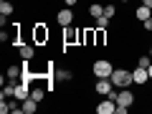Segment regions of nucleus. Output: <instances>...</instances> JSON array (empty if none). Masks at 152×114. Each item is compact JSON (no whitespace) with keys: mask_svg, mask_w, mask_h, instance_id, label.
I'll list each match as a JSON object with an SVG mask.
<instances>
[{"mask_svg":"<svg viewBox=\"0 0 152 114\" xmlns=\"http://www.w3.org/2000/svg\"><path fill=\"white\" fill-rule=\"evenodd\" d=\"M112 79V84L117 89H127L129 84H134V79H132V71H127V69H114V74L109 76Z\"/></svg>","mask_w":152,"mask_h":114,"instance_id":"1","label":"nucleus"},{"mask_svg":"<svg viewBox=\"0 0 152 114\" xmlns=\"http://www.w3.org/2000/svg\"><path fill=\"white\" fill-rule=\"evenodd\" d=\"M91 71H94V76H96V79H109V76L114 74V66H112V61L99 58V61H94Z\"/></svg>","mask_w":152,"mask_h":114,"instance_id":"2","label":"nucleus"},{"mask_svg":"<svg viewBox=\"0 0 152 114\" xmlns=\"http://www.w3.org/2000/svg\"><path fill=\"white\" fill-rule=\"evenodd\" d=\"M132 79H134L137 86H145V84L150 81V74H147L145 66H134V71H132Z\"/></svg>","mask_w":152,"mask_h":114,"instance_id":"3","label":"nucleus"},{"mask_svg":"<svg viewBox=\"0 0 152 114\" xmlns=\"http://www.w3.org/2000/svg\"><path fill=\"white\" fill-rule=\"evenodd\" d=\"M79 38H81V31H76L74 26H64V43H66V46L76 43Z\"/></svg>","mask_w":152,"mask_h":114,"instance_id":"4","label":"nucleus"},{"mask_svg":"<svg viewBox=\"0 0 152 114\" xmlns=\"http://www.w3.org/2000/svg\"><path fill=\"white\" fill-rule=\"evenodd\" d=\"M117 104H119V107H132V104H134V94H132L129 89H119V94H117Z\"/></svg>","mask_w":152,"mask_h":114,"instance_id":"5","label":"nucleus"},{"mask_svg":"<svg viewBox=\"0 0 152 114\" xmlns=\"http://www.w3.org/2000/svg\"><path fill=\"white\" fill-rule=\"evenodd\" d=\"M48 41V28L43 26V23H38L36 28H33V43H46Z\"/></svg>","mask_w":152,"mask_h":114,"instance_id":"6","label":"nucleus"},{"mask_svg":"<svg viewBox=\"0 0 152 114\" xmlns=\"http://www.w3.org/2000/svg\"><path fill=\"white\" fill-rule=\"evenodd\" d=\"M31 86H33V84H15V99H18V102H26V99L28 96H31Z\"/></svg>","mask_w":152,"mask_h":114,"instance_id":"7","label":"nucleus"},{"mask_svg":"<svg viewBox=\"0 0 152 114\" xmlns=\"http://www.w3.org/2000/svg\"><path fill=\"white\" fill-rule=\"evenodd\" d=\"M94 89H96V94H102V96H109V91L114 89V84H112V79H99Z\"/></svg>","mask_w":152,"mask_h":114,"instance_id":"8","label":"nucleus"},{"mask_svg":"<svg viewBox=\"0 0 152 114\" xmlns=\"http://www.w3.org/2000/svg\"><path fill=\"white\" fill-rule=\"evenodd\" d=\"M114 109H117V102H114V99H104L102 104H96V112L99 114H114Z\"/></svg>","mask_w":152,"mask_h":114,"instance_id":"9","label":"nucleus"},{"mask_svg":"<svg viewBox=\"0 0 152 114\" xmlns=\"http://www.w3.org/2000/svg\"><path fill=\"white\" fill-rule=\"evenodd\" d=\"M56 20H58V26H71V23H74V10H69V8H64V10H58V15H56Z\"/></svg>","mask_w":152,"mask_h":114,"instance_id":"10","label":"nucleus"},{"mask_svg":"<svg viewBox=\"0 0 152 114\" xmlns=\"http://www.w3.org/2000/svg\"><path fill=\"white\" fill-rule=\"evenodd\" d=\"M81 43L84 46H96V31H94V28L81 31Z\"/></svg>","mask_w":152,"mask_h":114,"instance_id":"11","label":"nucleus"},{"mask_svg":"<svg viewBox=\"0 0 152 114\" xmlns=\"http://www.w3.org/2000/svg\"><path fill=\"white\" fill-rule=\"evenodd\" d=\"M74 79V74H71L69 69H53V81L58 84V81H71Z\"/></svg>","mask_w":152,"mask_h":114,"instance_id":"12","label":"nucleus"},{"mask_svg":"<svg viewBox=\"0 0 152 114\" xmlns=\"http://www.w3.org/2000/svg\"><path fill=\"white\" fill-rule=\"evenodd\" d=\"M134 18H137L140 23H145L147 18H152V8H150V5H140V8L134 10Z\"/></svg>","mask_w":152,"mask_h":114,"instance_id":"13","label":"nucleus"},{"mask_svg":"<svg viewBox=\"0 0 152 114\" xmlns=\"http://www.w3.org/2000/svg\"><path fill=\"white\" fill-rule=\"evenodd\" d=\"M18 53H20V58H28V61H31L33 56H36V48L28 46V43H18Z\"/></svg>","mask_w":152,"mask_h":114,"instance_id":"14","label":"nucleus"},{"mask_svg":"<svg viewBox=\"0 0 152 114\" xmlns=\"http://www.w3.org/2000/svg\"><path fill=\"white\" fill-rule=\"evenodd\" d=\"M38 104H41V102H36L33 96H28L26 102H20V107H23V114H33V112L38 109Z\"/></svg>","mask_w":152,"mask_h":114,"instance_id":"15","label":"nucleus"},{"mask_svg":"<svg viewBox=\"0 0 152 114\" xmlns=\"http://www.w3.org/2000/svg\"><path fill=\"white\" fill-rule=\"evenodd\" d=\"M20 74H23V66H8V79H10V81L20 79Z\"/></svg>","mask_w":152,"mask_h":114,"instance_id":"16","label":"nucleus"},{"mask_svg":"<svg viewBox=\"0 0 152 114\" xmlns=\"http://www.w3.org/2000/svg\"><path fill=\"white\" fill-rule=\"evenodd\" d=\"M89 15H91V18L104 15V5H99V3H91V5H89Z\"/></svg>","mask_w":152,"mask_h":114,"instance_id":"17","label":"nucleus"},{"mask_svg":"<svg viewBox=\"0 0 152 114\" xmlns=\"http://www.w3.org/2000/svg\"><path fill=\"white\" fill-rule=\"evenodd\" d=\"M10 96L15 99V81H10L5 89H3V99H10Z\"/></svg>","mask_w":152,"mask_h":114,"instance_id":"18","label":"nucleus"},{"mask_svg":"<svg viewBox=\"0 0 152 114\" xmlns=\"http://www.w3.org/2000/svg\"><path fill=\"white\" fill-rule=\"evenodd\" d=\"M31 96L36 99V102H43V96H46V91L41 86H31Z\"/></svg>","mask_w":152,"mask_h":114,"instance_id":"19","label":"nucleus"},{"mask_svg":"<svg viewBox=\"0 0 152 114\" xmlns=\"http://www.w3.org/2000/svg\"><path fill=\"white\" fill-rule=\"evenodd\" d=\"M104 43H107V31L96 28V46H104Z\"/></svg>","mask_w":152,"mask_h":114,"instance_id":"20","label":"nucleus"},{"mask_svg":"<svg viewBox=\"0 0 152 114\" xmlns=\"http://www.w3.org/2000/svg\"><path fill=\"white\" fill-rule=\"evenodd\" d=\"M10 13H13V5L8 0H3V3H0V15H10Z\"/></svg>","mask_w":152,"mask_h":114,"instance_id":"21","label":"nucleus"},{"mask_svg":"<svg viewBox=\"0 0 152 114\" xmlns=\"http://www.w3.org/2000/svg\"><path fill=\"white\" fill-rule=\"evenodd\" d=\"M104 15H107V18H114V15H117V5L107 3V5H104Z\"/></svg>","mask_w":152,"mask_h":114,"instance_id":"22","label":"nucleus"},{"mask_svg":"<svg viewBox=\"0 0 152 114\" xmlns=\"http://www.w3.org/2000/svg\"><path fill=\"white\" fill-rule=\"evenodd\" d=\"M109 20H112V18H107V15H99V18H96V26H94V28H104V31H107Z\"/></svg>","mask_w":152,"mask_h":114,"instance_id":"23","label":"nucleus"},{"mask_svg":"<svg viewBox=\"0 0 152 114\" xmlns=\"http://www.w3.org/2000/svg\"><path fill=\"white\" fill-rule=\"evenodd\" d=\"M150 64H152V56H140V61H137V66H145V69Z\"/></svg>","mask_w":152,"mask_h":114,"instance_id":"24","label":"nucleus"},{"mask_svg":"<svg viewBox=\"0 0 152 114\" xmlns=\"http://www.w3.org/2000/svg\"><path fill=\"white\" fill-rule=\"evenodd\" d=\"M8 112H10V104L3 99V102H0V114H8Z\"/></svg>","mask_w":152,"mask_h":114,"instance_id":"25","label":"nucleus"},{"mask_svg":"<svg viewBox=\"0 0 152 114\" xmlns=\"http://www.w3.org/2000/svg\"><path fill=\"white\" fill-rule=\"evenodd\" d=\"M129 112V107H119V104H117V109H114V114H127Z\"/></svg>","mask_w":152,"mask_h":114,"instance_id":"26","label":"nucleus"},{"mask_svg":"<svg viewBox=\"0 0 152 114\" xmlns=\"http://www.w3.org/2000/svg\"><path fill=\"white\" fill-rule=\"evenodd\" d=\"M142 26H145V31H152V18H147V20L142 23Z\"/></svg>","mask_w":152,"mask_h":114,"instance_id":"27","label":"nucleus"},{"mask_svg":"<svg viewBox=\"0 0 152 114\" xmlns=\"http://www.w3.org/2000/svg\"><path fill=\"white\" fill-rule=\"evenodd\" d=\"M64 3L66 5H76V0H64Z\"/></svg>","mask_w":152,"mask_h":114,"instance_id":"28","label":"nucleus"},{"mask_svg":"<svg viewBox=\"0 0 152 114\" xmlns=\"http://www.w3.org/2000/svg\"><path fill=\"white\" fill-rule=\"evenodd\" d=\"M142 5H150L152 8V0H142Z\"/></svg>","mask_w":152,"mask_h":114,"instance_id":"29","label":"nucleus"},{"mask_svg":"<svg viewBox=\"0 0 152 114\" xmlns=\"http://www.w3.org/2000/svg\"><path fill=\"white\" fill-rule=\"evenodd\" d=\"M147 74H150V79H152V64H150V66H147Z\"/></svg>","mask_w":152,"mask_h":114,"instance_id":"30","label":"nucleus"},{"mask_svg":"<svg viewBox=\"0 0 152 114\" xmlns=\"http://www.w3.org/2000/svg\"><path fill=\"white\" fill-rule=\"evenodd\" d=\"M150 56H152V46H150Z\"/></svg>","mask_w":152,"mask_h":114,"instance_id":"31","label":"nucleus"},{"mask_svg":"<svg viewBox=\"0 0 152 114\" xmlns=\"http://www.w3.org/2000/svg\"><path fill=\"white\" fill-rule=\"evenodd\" d=\"M122 3H129V0H122Z\"/></svg>","mask_w":152,"mask_h":114,"instance_id":"32","label":"nucleus"},{"mask_svg":"<svg viewBox=\"0 0 152 114\" xmlns=\"http://www.w3.org/2000/svg\"><path fill=\"white\" fill-rule=\"evenodd\" d=\"M107 3H112V0H107Z\"/></svg>","mask_w":152,"mask_h":114,"instance_id":"33","label":"nucleus"}]
</instances>
